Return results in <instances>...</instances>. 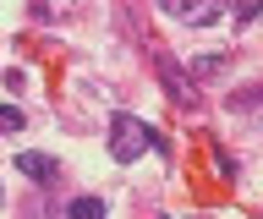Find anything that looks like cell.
<instances>
[{
    "mask_svg": "<svg viewBox=\"0 0 263 219\" xmlns=\"http://www.w3.org/2000/svg\"><path fill=\"white\" fill-rule=\"evenodd\" d=\"M99 214H104L99 197H77V203H71V219H99Z\"/></svg>",
    "mask_w": 263,
    "mask_h": 219,
    "instance_id": "277c9868",
    "label": "cell"
},
{
    "mask_svg": "<svg viewBox=\"0 0 263 219\" xmlns=\"http://www.w3.org/2000/svg\"><path fill=\"white\" fill-rule=\"evenodd\" d=\"M0 203H6V197H0Z\"/></svg>",
    "mask_w": 263,
    "mask_h": 219,
    "instance_id": "ba28073f",
    "label": "cell"
},
{
    "mask_svg": "<svg viewBox=\"0 0 263 219\" xmlns=\"http://www.w3.org/2000/svg\"><path fill=\"white\" fill-rule=\"evenodd\" d=\"M219 11H225V0H176V17L186 28H209V22H219Z\"/></svg>",
    "mask_w": 263,
    "mask_h": 219,
    "instance_id": "7a4b0ae2",
    "label": "cell"
},
{
    "mask_svg": "<svg viewBox=\"0 0 263 219\" xmlns=\"http://www.w3.org/2000/svg\"><path fill=\"white\" fill-rule=\"evenodd\" d=\"M16 170H22V175H33L39 186H49L55 175H61V159H49V153H16Z\"/></svg>",
    "mask_w": 263,
    "mask_h": 219,
    "instance_id": "3957f363",
    "label": "cell"
},
{
    "mask_svg": "<svg viewBox=\"0 0 263 219\" xmlns=\"http://www.w3.org/2000/svg\"><path fill=\"white\" fill-rule=\"evenodd\" d=\"M6 132H22V110L16 104H0V137Z\"/></svg>",
    "mask_w": 263,
    "mask_h": 219,
    "instance_id": "5b68a950",
    "label": "cell"
},
{
    "mask_svg": "<svg viewBox=\"0 0 263 219\" xmlns=\"http://www.w3.org/2000/svg\"><path fill=\"white\" fill-rule=\"evenodd\" d=\"M154 143H159V132H148L137 115H115V121H110V153L121 159V165H132V159L148 153ZM159 148H164V143H159Z\"/></svg>",
    "mask_w": 263,
    "mask_h": 219,
    "instance_id": "6da1fadb",
    "label": "cell"
},
{
    "mask_svg": "<svg viewBox=\"0 0 263 219\" xmlns=\"http://www.w3.org/2000/svg\"><path fill=\"white\" fill-rule=\"evenodd\" d=\"M263 11V0H236V22H252Z\"/></svg>",
    "mask_w": 263,
    "mask_h": 219,
    "instance_id": "8992f818",
    "label": "cell"
},
{
    "mask_svg": "<svg viewBox=\"0 0 263 219\" xmlns=\"http://www.w3.org/2000/svg\"><path fill=\"white\" fill-rule=\"evenodd\" d=\"M164 6H170V11H176V0H164Z\"/></svg>",
    "mask_w": 263,
    "mask_h": 219,
    "instance_id": "52a82bcc",
    "label": "cell"
}]
</instances>
